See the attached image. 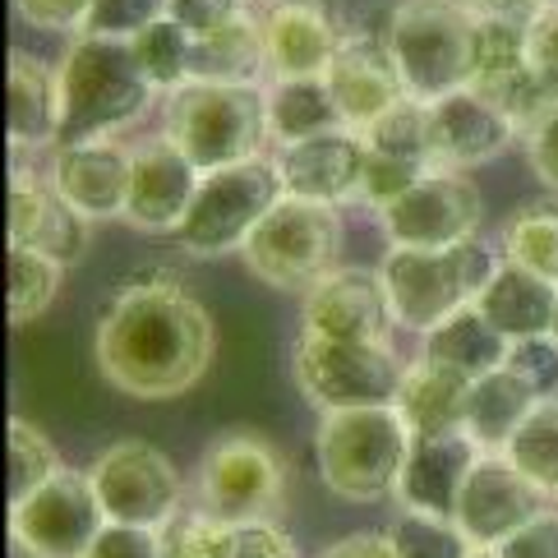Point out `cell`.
<instances>
[{"label":"cell","instance_id":"6da1fadb","mask_svg":"<svg viewBox=\"0 0 558 558\" xmlns=\"http://www.w3.org/2000/svg\"><path fill=\"white\" fill-rule=\"evenodd\" d=\"M217 351L213 314L175 277L134 272L97 314L93 355L111 388L138 402H167L208 374Z\"/></svg>","mask_w":558,"mask_h":558},{"label":"cell","instance_id":"7a4b0ae2","mask_svg":"<svg viewBox=\"0 0 558 558\" xmlns=\"http://www.w3.org/2000/svg\"><path fill=\"white\" fill-rule=\"evenodd\" d=\"M61 84V144H84V138H111L116 130L134 125L148 111L157 88L138 70L130 37L78 33L56 65Z\"/></svg>","mask_w":558,"mask_h":558},{"label":"cell","instance_id":"3957f363","mask_svg":"<svg viewBox=\"0 0 558 558\" xmlns=\"http://www.w3.org/2000/svg\"><path fill=\"white\" fill-rule=\"evenodd\" d=\"M415 434L397 407L324 411L314 429L318 481L347 504H378L402 481Z\"/></svg>","mask_w":558,"mask_h":558},{"label":"cell","instance_id":"277c9868","mask_svg":"<svg viewBox=\"0 0 558 558\" xmlns=\"http://www.w3.org/2000/svg\"><path fill=\"white\" fill-rule=\"evenodd\" d=\"M162 134L198 171L235 167L264 157L268 138V88L258 84H181L167 93Z\"/></svg>","mask_w":558,"mask_h":558},{"label":"cell","instance_id":"5b68a950","mask_svg":"<svg viewBox=\"0 0 558 558\" xmlns=\"http://www.w3.org/2000/svg\"><path fill=\"white\" fill-rule=\"evenodd\" d=\"M498 268V254L471 235L462 245L448 250H411V245H388L378 277L388 287L392 324L407 332H429L448 314L475 305V295L489 287V277Z\"/></svg>","mask_w":558,"mask_h":558},{"label":"cell","instance_id":"8992f818","mask_svg":"<svg viewBox=\"0 0 558 558\" xmlns=\"http://www.w3.org/2000/svg\"><path fill=\"white\" fill-rule=\"evenodd\" d=\"M475 33H481V19L462 0H402L384 28L402 84L421 102L471 88Z\"/></svg>","mask_w":558,"mask_h":558},{"label":"cell","instance_id":"52a82bcc","mask_svg":"<svg viewBox=\"0 0 558 558\" xmlns=\"http://www.w3.org/2000/svg\"><path fill=\"white\" fill-rule=\"evenodd\" d=\"M282 194L287 185L277 175L272 157H250V162L204 171V181H198L190 198V213L181 217L171 241L194 258L235 254V250H245L254 227L277 208Z\"/></svg>","mask_w":558,"mask_h":558},{"label":"cell","instance_id":"ba28073f","mask_svg":"<svg viewBox=\"0 0 558 558\" xmlns=\"http://www.w3.org/2000/svg\"><path fill=\"white\" fill-rule=\"evenodd\" d=\"M342 254V217L332 204L282 194L277 208L254 227L241 258L245 268L277 291H314Z\"/></svg>","mask_w":558,"mask_h":558},{"label":"cell","instance_id":"9c48e42d","mask_svg":"<svg viewBox=\"0 0 558 558\" xmlns=\"http://www.w3.org/2000/svg\"><path fill=\"white\" fill-rule=\"evenodd\" d=\"M291 374L314 411H355L392 407L407 365L388 342H337V337L301 332L291 351Z\"/></svg>","mask_w":558,"mask_h":558},{"label":"cell","instance_id":"30bf717a","mask_svg":"<svg viewBox=\"0 0 558 558\" xmlns=\"http://www.w3.org/2000/svg\"><path fill=\"white\" fill-rule=\"evenodd\" d=\"M198 508L222 522H258V517H277L287 498V466L264 434L231 429L213 438L198 457Z\"/></svg>","mask_w":558,"mask_h":558},{"label":"cell","instance_id":"8fae6325","mask_svg":"<svg viewBox=\"0 0 558 558\" xmlns=\"http://www.w3.org/2000/svg\"><path fill=\"white\" fill-rule=\"evenodd\" d=\"M107 522L162 531L185 504V481L171 457L148 438H116L88 466Z\"/></svg>","mask_w":558,"mask_h":558},{"label":"cell","instance_id":"7c38bea8","mask_svg":"<svg viewBox=\"0 0 558 558\" xmlns=\"http://www.w3.org/2000/svg\"><path fill=\"white\" fill-rule=\"evenodd\" d=\"M481 217H485V198L466 171L429 167L407 194H397L378 213V227H384L388 245L448 250V245L471 241L481 231Z\"/></svg>","mask_w":558,"mask_h":558},{"label":"cell","instance_id":"4fadbf2b","mask_svg":"<svg viewBox=\"0 0 558 558\" xmlns=\"http://www.w3.org/2000/svg\"><path fill=\"white\" fill-rule=\"evenodd\" d=\"M102 526L107 512L97 504L88 471L61 466L43 489L10 504V535L43 558H84Z\"/></svg>","mask_w":558,"mask_h":558},{"label":"cell","instance_id":"5bb4252c","mask_svg":"<svg viewBox=\"0 0 558 558\" xmlns=\"http://www.w3.org/2000/svg\"><path fill=\"white\" fill-rule=\"evenodd\" d=\"M541 508H549V498L535 489L504 452H481L462 485V498H457L452 522L475 549H498Z\"/></svg>","mask_w":558,"mask_h":558},{"label":"cell","instance_id":"9a60e30c","mask_svg":"<svg viewBox=\"0 0 558 558\" xmlns=\"http://www.w3.org/2000/svg\"><path fill=\"white\" fill-rule=\"evenodd\" d=\"M130 175H134V148L111 138H84V144H61L51 153V175L56 194L88 217V222H125L130 204Z\"/></svg>","mask_w":558,"mask_h":558},{"label":"cell","instance_id":"2e32d148","mask_svg":"<svg viewBox=\"0 0 558 558\" xmlns=\"http://www.w3.org/2000/svg\"><path fill=\"white\" fill-rule=\"evenodd\" d=\"M392 305L378 268H332L314 291H305L301 332L337 337V342H388Z\"/></svg>","mask_w":558,"mask_h":558},{"label":"cell","instance_id":"e0dca14e","mask_svg":"<svg viewBox=\"0 0 558 558\" xmlns=\"http://www.w3.org/2000/svg\"><path fill=\"white\" fill-rule=\"evenodd\" d=\"M204 181L190 157L171 144L167 134L148 138L134 148V175H130V204L125 222L138 235H175L181 217L190 213V198Z\"/></svg>","mask_w":558,"mask_h":558},{"label":"cell","instance_id":"ac0fdd59","mask_svg":"<svg viewBox=\"0 0 558 558\" xmlns=\"http://www.w3.org/2000/svg\"><path fill=\"white\" fill-rule=\"evenodd\" d=\"M512 138H522L512 125V116L475 88H457L448 97H438V102H429L434 167H448V171L485 167Z\"/></svg>","mask_w":558,"mask_h":558},{"label":"cell","instance_id":"d6986e66","mask_svg":"<svg viewBox=\"0 0 558 558\" xmlns=\"http://www.w3.org/2000/svg\"><path fill=\"white\" fill-rule=\"evenodd\" d=\"M272 162L287 194L337 208V204H355L369 148L355 130H328V134L301 138V144H282L272 153Z\"/></svg>","mask_w":558,"mask_h":558},{"label":"cell","instance_id":"ffe728a7","mask_svg":"<svg viewBox=\"0 0 558 558\" xmlns=\"http://www.w3.org/2000/svg\"><path fill=\"white\" fill-rule=\"evenodd\" d=\"M264 56L268 78H318L328 74L337 47H342V28H337L332 10L324 0H268L264 19Z\"/></svg>","mask_w":558,"mask_h":558},{"label":"cell","instance_id":"44dd1931","mask_svg":"<svg viewBox=\"0 0 558 558\" xmlns=\"http://www.w3.org/2000/svg\"><path fill=\"white\" fill-rule=\"evenodd\" d=\"M5 235L10 245L43 250L61 264H78L88 250V217H78L51 181H43L28 167L10 171V194H5Z\"/></svg>","mask_w":558,"mask_h":558},{"label":"cell","instance_id":"7402d4cb","mask_svg":"<svg viewBox=\"0 0 558 558\" xmlns=\"http://www.w3.org/2000/svg\"><path fill=\"white\" fill-rule=\"evenodd\" d=\"M324 78L351 130H365L374 116H384L392 102L407 97L402 70H397L384 33H347Z\"/></svg>","mask_w":558,"mask_h":558},{"label":"cell","instance_id":"603a6c76","mask_svg":"<svg viewBox=\"0 0 558 558\" xmlns=\"http://www.w3.org/2000/svg\"><path fill=\"white\" fill-rule=\"evenodd\" d=\"M481 452L485 448L475 444L466 429L415 438L407 466H402V481H397V489H392L397 508L452 522L457 498H462V485H466V475H471V466H475V457Z\"/></svg>","mask_w":558,"mask_h":558},{"label":"cell","instance_id":"cb8c5ba5","mask_svg":"<svg viewBox=\"0 0 558 558\" xmlns=\"http://www.w3.org/2000/svg\"><path fill=\"white\" fill-rule=\"evenodd\" d=\"M162 558H301L295 541L272 522H222V517L198 512H175L171 522L157 531Z\"/></svg>","mask_w":558,"mask_h":558},{"label":"cell","instance_id":"d4e9b609","mask_svg":"<svg viewBox=\"0 0 558 558\" xmlns=\"http://www.w3.org/2000/svg\"><path fill=\"white\" fill-rule=\"evenodd\" d=\"M489 324L508 337V342H526V337H545L554 328V310H558V282L531 272L512 258H498V268L489 277V287L475 295Z\"/></svg>","mask_w":558,"mask_h":558},{"label":"cell","instance_id":"484cf974","mask_svg":"<svg viewBox=\"0 0 558 558\" xmlns=\"http://www.w3.org/2000/svg\"><path fill=\"white\" fill-rule=\"evenodd\" d=\"M5 134L14 148H43L61 138V84L37 56L14 51L5 65Z\"/></svg>","mask_w":558,"mask_h":558},{"label":"cell","instance_id":"4316f807","mask_svg":"<svg viewBox=\"0 0 558 558\" xmlns=\"http://www.w3.org/2000/svg\"><path fill=\"white\" fill-rule=\"evenodd\" d=\"M466 397L471 378L452 365H438L429 355H415L402 374V392H397V411L415 438L425 434H457L466 421Z\"/></svg>","mask_w":558,"mask_h":558},{"label":"cell","instance_id":"83f0119b","mask_svg":"<svg viewBox=\"0 0 558 558\" xmlns=\"http://www.w3.org/2000/svg\"><path fill=\"white\" fill-rule=\"evenodd\" d=\"M541 402V392H535L522 374H517L508 361L471 378V397H466V421L462 429L481 444L485 452H504L508 438L517 434V425L531 415V407Z\"/></svg>","mask_w":558,"mask_h":558},{"label":"cell","instance_id":"f1b7e54d","mask_svg":"<svg viewBox=\"0 0 558 558\" xmlns=\"http://www.w3.org/2000/svg\"><path fill=\"white\" fill-rule=\"evenodd\" d=\"M508 351H512V342L475 305L448 314L444 324L421 337V355H429V361H438V365L462 369L466 378H481V374L498 369L508 361Z\"/></svg>","mask_w":558,"mask_h":558},{"label":"cell","instance_id":"f546056e","mask_svg":"<svg viewBox=\"0 0 558 558\" xmlns=\"http://www.w3.org/2000/svg\"><path fill=\"white\" fill-rule=\"evenodd\" d=\"M328 130H351V125L342 121V111H337L324 74L318 78H272L268 84V138L277 148L328 134Z\"/></svg>","mask_w":558,"mask_h":558},{"label":"cell","instance_id":"4dcf8cb0","mask_svg":"<svg viewBox=\"0 0 558 558\" xmlns=\"http://www.w3.org/2000/svg\"><path fill=\"white\" fill-rule=\"evenodd\" d=\"M264 74H268L264 28H258L254 14H245L241 24H231V28L194 37L190 78H198V84H258Z\"/></svg>","mask_w":558,"mask_h":558},{"label":"cell","instance_id":"1f68e13d","mask_svg":"<svg viewBox=\"0 0 558 558\" xmlns=\"http://www.w3.org/2000/svg\"><path fill=\"white\" fill-rule=\"evenodd\" d=\"M61 282H65L61 258L28 250V245H10L5 250V314H10V324L24 328L33 318H43L56 295H61Z\"/></svg>","mask_w":558,"mask_h":558},{"label":"cell","instance_id":"d6a6232c","mask_svg":"<svg viewBox=\"0 0 558 558\" xmlns=\"http://www.w3.org/2000/svg\"><path fill=\"white\" fill-rule=\"evenodd\" d=\"M504 457L549 504H558V397H541V402L531 407V415L508 438Z\"/></svg>","mask_w":558,"mask_h":558},{"label":"cell","instance_id":"836d02e7","mask_svg":"<svg viewBox=\"0 0 558 558\" xmlns=\"http://www.w3.org/2000/svg\"><path fill=\"white\" fill-rule=\"evenodd\" d=\"M504 258L558 282V198H531L508 217Z\"/></svg>","mask_w":558,"mask_h":558},{"label":"cell","instance_id":"e575fe53","mask_svg":"<svg viewBox=\"0 0 558 558\" xmlns=\"http://www.w3.org/2000/svg\"><path fill=\"white\" fill-rule=\"evenodd\" d=\"M365 138L369 153H384V157H407V162H425L434 167V144H429V102L421 97H402L392 102L384 116H374L365 130H355Z\"/></svg>","mask_w":558,"mask_h":558},{"label":"cell","instance_id":"d590c367","mask_svg":"<svg viewBox=\"0 0 558 558\" xmlns=\"http://www.w3.org/2000/svg\"><path fill=\"white\" fill-rule=\"evenodd\" d=\"M61 471V452L51 438L24 415L5 425V504H19L33 489H43L51 475Z\"/></svg>","mask_w":558,"mask_h":558},{"label":"cell","instance_id":"8d00e7d4","mask_svg":"<svg viewBox=\"0 0 558 558\" xmlns=\"http://www.w3.org/2000/svg\"><path fill=\"white\" fill-rule=\"evenodd\" d=\"M134 47V61L138 70L148 74V84L157 93H175L181 84H190V56H194V37L175 24V19H157V24H148L144 33L130 37Z\"/></svg>","mask_w":558,"mask_h":558},{"label":"cell","instance_id":"74e56055","mask_svg":"<svg viewBox=\"0 0 558 558\" xmlns=\"http://www.w3.org/2000/svg\"><path fill=\"white\" fill-rule=\"evenodd\" d=\"M392 541L402 549V558H466L471 541L457 522H444V517H421V512H402L392 522Z\"/></svg>","mask_w":558,"mask_h":558},{"label":"cell","instance_id":"f35d334b","mask_svg":"<svg viewBox=\"0 0 558 558\" xmlns=\"http://www.w3.org/2000/svg\"><path fill=\"white\" fill-rule=\"evenodd\" d=\"M425 171H429L425 162H407V157L369 153L365 175H361V190H355V204H365V208H374V213H384L392 198H397V194H407Z\"/></svg>","mask_w":558,"mask_h":558},{"label":"cell","instance_id":"ab89813d","mask_svg":"<svg viewBox=\"0 0 558 558\" xmlns=\"http://www.w3.org/2000/svg\"><path fill=\"white\" fill-rule=\"evenodd\" d=\"M162 14H167V0H93L88 33L134 37V33H144L148 24H157Z\"/></svg>","mask_w":558,"mask_h":558},{"label":"cell","instance_id":"60d3db41","mask_svg":"<svg viewBox=\"0 0 558 558\" xmlns=\"http://www.w3.org/2000/svg\"><path fill=\"white\" fill-rule=\"evenodd\" d=\"M508 365L526 378V384L541 397H558V337H526V342H512Z\"/></svg>","mask_w":558,"mask_h":558},{"label":"cell","instance_id":"b9f144b4","mask_svg":"<svg viewBox=\"0 0 558 558\" xmlns=\"http://www.w3.org/2000/svg\"><path fill=\"white\" fill-rule=\"evenodd\" d=\"M250 14V0H167V19H175L190 37H208L231 28Z\"/></svg>","mask_w":558,"mask_h":558},{"label":"cell","instance_id":"7bdbcfd3","mask_svg":"<svg viewBox=\"0 0 558 558\" xmlns=\"http://www.w3.org/2000/svg\"><path fill=\"white\" fill-rule=\"evenodd\" d=\"M14 10L24 14V24L43 33H88L93 0H14Z\"/></svg>","mask_w":558,"mask_h":558},{"label":"cell","instance_id":"ee69618b","mask_svg":"<svg viewBox=\"0 0 558 558\" xmlns=\"http://www.w3.org/2000/svg\"><path fill=\"white\" fill-rule=\"evenodd\" d=\"M526 61L545 88L558 93V5H545L526 24Z\"/></svg>","mask_w":558,"mask_h":558},{"label":"cell","instance_id":"f6af8a7d","mask_svg":"<svg viewBox=\"0 0 558 558\" xmlns=\"http://www.w3.org/2000/svg\"><path fill=\"white\" fill-rule=\"evenodd\" d=\"M522 148H526L535 181H541L549 194H558V107H549L541 121L522 134Z\"/></svg>","mask_w":558,"mask_h":558},{"label":"cell","instance_id":"bcb514c9","mask_svg":"<svg viewBox=\"0 0 558 558\" xmlns=\"http://www.w3.org/2000/svg\"><path fill=\"white\" fill-rule=\"evenodd\" d=\"M84 558H162V541H157V531H148V526L107 522Z\"/></svg>","mask_w":558,"mask_h":558},{"label":"cell","instance_id":"7dc6e473","mask_svg":"<svg viewBox=\"0 0 558 558\" xmlns=\"http://www.w3.org/2000/svg\"><path fill=\"white\" fill-rule=\"evenodd\" d=\"M504 558H558V508H541L531 522L512 535V541L498 545Z\"/></svg>","mask_w":558,"mask_h":558},{"label":"cell","instance_id":"c3c4849f","mask_svg":"<svg viewBox=\"0 0 558 558\" xmlns=\"http://www.w3.org/2000/svg\"><path fill=\"white\" fill-rule=\"evenodd\" d=\"M318 558H402V549H397L392 531H361V535H347V541L328 545Z\"/></svg>","mask_w":558,"mask_h":558},{"label":"cell","instance_id":"681fc988","mask_svg":"<svg viewBox=\"0 0 558 558\" xmlns=\"http://www.w3.org/2000/svg\"><path fill=\"white\" fill-rule=\"evenodd\" d=\"M475 19H498V24H531L545 5L541 0H462Z\"/></svg>","mask_w":558,"mask_h":558},{"label":"cell","instance_id":"f907efd6","mask_svg":"<svg viewBox=\"0 0 558 558\" xmlns=\"http://www.w3.org/2000/svg\"><path fill=\"white\" fill-rule=\"evenodd\" d=\"M10 558H43V554H33L24 541H14V535H10Z\"/></svg>","mask_w":558,"mask_h":558},{"label":"cell","instance_id":"816d5d0a","mask_svg":"<svg viewBox=\"0 0 558 558\" xmlns=\"http://www.w3.org/2000/svg\"><path fill=\"white\" fill-rule=\"evenodd\" d=\"M466 558H504V554H498V549H475V545H471V554H466Z\"/></svg>","mask_w":558,"mask_h":558},{"label":"cell","instance_id":"f5cc1de1","mask_svg":"<svg viewBox=\"0 0 558 558\" xmlns=\"http://www.w3.org/2000/svg\"><path fill=\"white\" fill-rule=\"evenodd\" d=\"M549 332H554V337H558V310H554V328H549Z\"/></svg>","mask_w":558,"mask_h":558},{"label":"cell","instance_id":"db71d44e","mask_svg":"<svg viewBox=\"0 0 558 558\" xmlns=\"http://www.w3.org/2000/svg\"><path fill=\"white\" fill-rule=\"evenodd\" d=\"M541 5H558V0H541Z\"/></svg>","mask_w":558,"mask_h":558}]
</instances>
